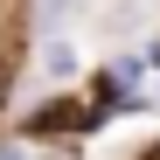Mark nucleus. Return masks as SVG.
Returning <instances> with one entry per match:
<instances>
[{
	"mask_svg": "<svg viewBox=\"0 0 160 160\" xmlns=\"http://www.w3.org/2000/svg\"><path fill=\"white\" fill-rule=\"evenodd\" d=\"M0 160H21V153H0Z\"/></svg>",
	"mask_w": 160,
	"mask_h": 160,
	"instance_id": "3",
	"label": "nucleus"
},
{
	"mask_svg": "<svg viewBox=\"0 0 160 160\" xmlns=\"http://www.w3.org/2000/svg\"><path fill=\"white\" fill-rule=\"evenodd\" d=\"M7 91H14V70H7V56H0V104H7Z\"/></svg>",
	"mask_w": 160,
	"mask_h": 160,
	"instance_id": "2",
	"label": "nucleus"
},
{
	"mask_svg": "<svg viewBox=\"0 0 160 160\" xmlns=\"http://www.w3.org/2000/svg\"><path fill=\"white\" fill-rule=\"evenodd\" d=\"M77 125H84V104H42L28 132H77Z\"/></svg>",
	"mask_w": 160,
	"mask_h": 160,
	"instance_id": "1",
	"label": "nucleus"
}]
</instances>
